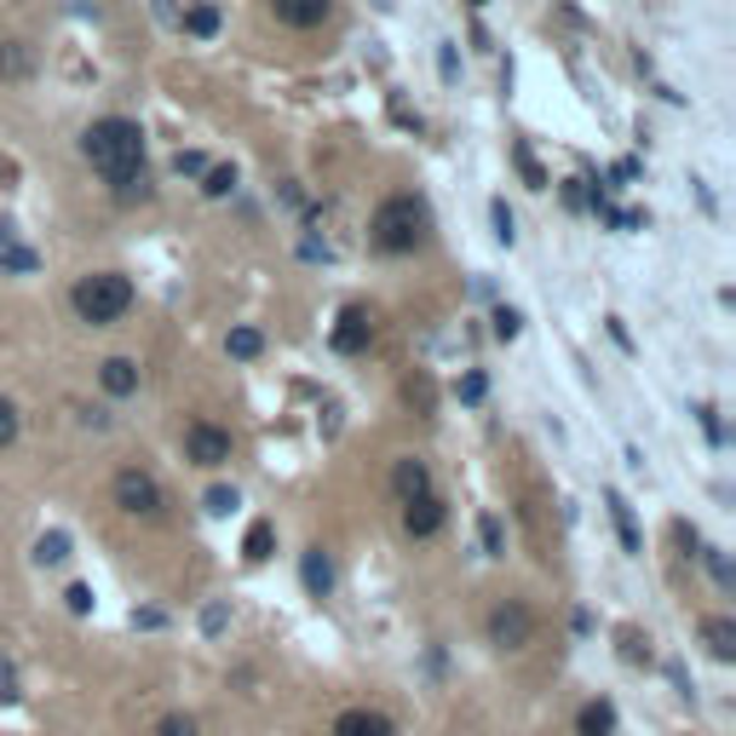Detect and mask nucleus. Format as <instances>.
Segmentation results:
<instances>
[{
  "instance_id": "f257e3e1",
  "label": "nucleus",
  "mask_w": 736,
  "mask_h": 736,
  "mask_svg": "<svg viewBox=\"0 0 736 736\" xmlns=\"http://www.w3.org/2000/svg\"><path fill=\"white\" fill-rule=\"evenodd\" d=\"M81 156H87L110 184L127 179V173H145V127L127 115H105L81 133Z\"/></svg>"
},
{
  "instance_id": "f03ea898",
  "label": "nucleus",
  "mask_w": 736,
  "mask_h": 736,
  "mask_svg": "<svg viewBox=\"0 0 736 736\" xmlns=\"http://www.w3.org/2000/svg\"><path fill=\"white\" fill-rule=\"evenodd\" d=\"M426 236H432V208H426L420 196H385L375 208V219H368V242L392 259L420 254Z\"/></svg>"
},
{
  "instance_id": "7ed1b4c3",
  "label": "nucleus",
  "mask_w": 736,
  "mask_h": 736,
  "mask_svg": "<svg viewBox=\"0 0 736 736\" xmlns=\"http://www.w3.org/2000/svg\"><path fill=\"white\" fill-rule=\"evenodd\" d=\"M75 317L81 322H93V329H110V322H121L133 311V282L121 277V271H93V277H81L75 282Z\"/></svg>"
},
{
  "instance_id": "20e7f679",
  "label": "nucleus",
  "mask_w": 736,
  "mask_h": 736,
  "mask_svg": "<svg viewBox=\"0 0 736 736\" xmlns=\"http://www.w3.org/2000/svg\"><path fill=\"white\" fill-rule=\"evenodd\" d=\"M110 495H115V506L127 518H161V506H168V501H161V483L145 473V466H121L115 483H110Z\"/></svg>"
},
{
  "instance_id": "39448f33",
  "label": "nucleus",
  "mask_w": 736,
  "mask_h": 736,
  "mask_svg": "<svg viewBox=\"0 0 736 736\" xmlns=\"http://www.w3.org/2000/svg\"><path fill=\"white\" fill-rule=\"evenodd\" d=\"M529 639H536V610L524 599H501L489 610V645L495 650H524Z\"/></svg>"
},
{
  "instance_id": "423d86ee",
  "label": "nucleus",
  "mask_w": 736,
  "mask_h": 736,
  "mask_svg": "<svg viewBox=\"0 0 736 736\" xmlns=\"http://www.w3.org/2000/svg\"><path fill=\"white\" fill-rule=\"evenodd\" d=\"M231 432H224V426H213V420H191V426H184V461H191V466H208V473H213V466H224V461H231Z\"/></svg>"
},
{
  "instance_id": "0eeeda50",
  "label": "nucleus",
  "mask_w": 736,
  "mask_h": 736,
  "mask_svg": "<svg viewBox=\"0 0 736 736\" xmlns=\"http://www.w3.org/2000/svg\"><path fill=\"white\" fill-rule=\"evenodd\" d=\"M329 345H334L340 357H363L368 345H375V322H368L363 305H345L340 322H334V334H329Z\"/></svg>"
},
{
  "instance_id": "6e6552de",
  "label": "nucleus",
  "mask_w": 736,
  "mask_h": 736,
  "mask_svg": "<svg viewBox=\"0 0 736 736\" xmlns=\"http://www.w3.org/2000/svg\"><path fill=\"white\" fill-rule=\"evenodd\" d=\"M443 518H449V506H443V495H438V489H426V495L403 501V529H408L415 541H432L438 529H443Z\"/></svg>"
},
{
  "instance_id": "1a4fd4ad",
  "label": "nucleus",
  "mask_w": 736,
  "mask_h": 736,
  "mask_svg": "<svg viewBox=\"0 0 736 736\" xmlns=\"http://www.w3.org/2000/svg\"><path fill=\"white\" fill-rule=\"evenodd\" d=\"M271 12H277V24H289V29H322L334 12V0H271Z\"/></svg>"
},
{
  "instance_id": "9d476101",
  "label": "nucleus",
  "mask_w": 736,
  "mask_h": 736,
  "mask_svg": "<svg viewBox=\"0 0 736 736\" xmlns=\"http://www.w3.org/2000/svg\"><path fill=\"white\" fill-rule=\"evenodd\" d=\"M334 736H397V725L380 708H345L334 720Z\"/></svg>"
},
{
  "instance_id": "9b49d317",
  "label": "nucleus",
  "mask_w": 736,
  "mask_h": 736,
  "mask_svg": "<svg viewBox=\"0 0 736 736\" xmlns=\"http://www.w3.org/2000/svg\"><path fill=\"white\" fill-rule=\"evenodd\" d=\"M426 489H432V466H426L420 455H403L392 466V495L397 501H415V495H426Z\"/></svg>"
},
{
  "instance_id": "f8f14e48",
  "label": "nucleus",
  "mask_w": 736,
  "mask_h": 736,
  "mask_svg": "<svg viewBox=\"0 0 736 736\" xmlns=\"http://www.w3.org/2000/svg\"><path fill=\"white\" fill-rule=\"evenodd\" d=\"M299 576H305V592H311V599H329V592H334V559L322 547H305Z\"/></svg>"
},
{
  "instance_id": "ddd939ff",
  "label": "nucleus",
  "mask_w": 736,
  "mask_h": 736,
  "mask_svg": "<svg viewBox=\"0 0 736 736\" xmlns=\"http://www.w3.org/2000/svg\"><path fill=\"white\" fill-rule=\"evenodd\" d=\"M98 385H105L110 397H133L138 392V363L133 357H105L98 363Z\"/></svg>"
},
{
  "instance_id": "4468645a",
  "label": "nucleus",
  "mask_w": 736,
  "mask_h": 736,
  "mask_svg": "<svg viewBox=\"0 0 736 736\" xmlns=\"http://www.w3.org/2000/svg\"><path fill=\"white\" fill-rule=\"evenodd\" d=\"M702 645L713 662H736V622L731 616H708L702 622Z\"/></svg>"
},
{
  "instance_id": "2eb2a0df",
  "label": "nucleus",
  "mask_w": 736,
  "mask_h": 736,
  "mask_svg": "<svg viewBox=\"0 0 736 736\" xmlns=\"http://www.w3.org/2000/svg\"><path fill=\"white\" fill-rule=\"evenodd\" d=\"M35 75V52L24 40H0V81H29Z\"/></svg>"
},
{
  "instance_id": "dca6fc26",
  "label": "nucleus",
  "mask_w": 736,
  "mask_h": 736,
  "mask_svg": "<svg viewBox=\"0 0 736 736\" xmlns=\"http://www.w3.org/2000/svg\"><path fill=\"white\" fill-rule=\"evenodd\" d=\"M576 736H616V708H610V702H587L576 713Z\"/></svg>"
},
{
  "instance_id": "f3484780",
  "label": "nucleus",
  "mask_w": 736,
  "mask_h": 736,
  "mask_svg": "<svg viewBox=\"0 0 736 736\" xmlns=\"http://www.w3.org/2000/svg\"><path fill=\"white\" fill-rule=\"evenodd\" d=\"M224 352H231L236 363H254V357L265 352V334H259V329H248V322H236V329L224 334Z\"/></svg>"
},
{
  "instance_id": "a211bd4d",
  "label": "nucleus",
  "mask_w": 736,
  "mask_h": 736,
  "mask_svg": "<svg viewBox=\"0 0 736 736\" xmlns=\"http://www.w3.org/2000/svg\"><path fill=\"white\" fill-rule=\"evenodd\" d=\"M184 35H196V40L219 35V7H213V0H196V7L184 12Z\"/></svg>"
},
{
  "instance_id": "6ab92c4d",
  "label": "nucleus",
  "mask_w": 736,
  "mask_h": 736,
  "mask_svg": "<svg viewBox=\"0 0 736 736\" xmlns=\"http://www.w3.org/2000/svg\"><path fill=\"white\" fill-rule=\"evenodd\" d=\"M610 518H616V536H622V547H627V552H645L639 529H633V506H627L622 495H610Z\"/></svg>"
},
{
  "instance_id": "aec40b11",
  "label": "nucleus",
  "mask_w": 736,
  "mask_h": 736,
  "mask_svg": "<svg viewBox=\"0 0 736 736\" xmlns=\"http://www.w3.org/2000/svg\"><path fill=\"white\" fill-rule=\"evenodd\" d=\"M231 191H236V168H231V161H219V168H208V173H201V196L224 201Z\"/></svg>"
},
{
  "instance_id": "412c9836",
  "label": "nucleus",
  "mask_w": 736,
  "mask_h": 736,
  "mask_svg": "<svg viewBox=\"0 0 736 736\" xmlns=\"http://www.w3.org/2000/svg\"><path fill=\"white\" fill-rule=\"evenodd\" d=\"M271 547H277V529L259 518V524L248 529V541H242V552H248V564H265V559H271Z\"/></svg>"
},
{
  "instance_id": "4be33fe9",
  "label": "nucleus",
  "mask_w": 736,
  "mask_h": 736,
  "mask_svg": "<svg viewBox=\"0 0 736 736\" xmlns=\"http://www.w3.org/2000/svg\"><path fill=\"white\" fill-rule=\"evenodd\" d=\"M70 559V536L64 529H47V536L35 541V564H64Z\"/></svg>"
},
{
  "instance_id": "5701e85b",
  "label": "nucleus",
  "mask_w": 736,
  "mask_h": 736,
  "mask_svg": "<svg viewBox=\"0 0 736 736\" xmlns=\"http://www.w3.org/2000/svg\"><path fill=\"white\" fill-rule=\"evenodd\" d=\"M35 265H40V259H35L29 248H17V242H0V271H12V277H29Z\"/></svg>"
},
{
  "instance_id": "b1692460",
  "label": "nucleus",
  "mask_w": 736,
  "mask_h": 736,
  "mask_svg": "<svg viewBox=\"0 0 736 736\" xmlns=\"http://www.w3.org/2000/svg\"><path fill=\"white\" fill-rule=\"evenodd\" d=\"M17 426H24V420H17V403H12V397H0V449H12V443H17Z\"/></svg>"
},
{
  "instance_id": "393cba45",
  "label": "nucleus",
  "mask_w": 736,
  "mask_h": 736,
  "mask_svg": "<svg viewBox=\"0 0 736 736\" xmlns=\"http://www.w3.org/2000/svg\"><path fill=\"white\" fill-rule=\"evenodd\" d=\"M518 329H524V317L513 305H495V340H518Z\"/></svg>"
},
{
  "instance_id": "a878e982",
  "label": "nucleus",
  "mask_w": 736,
  "mask_h": 736,
  "mask_svg": "<svg viewBox=\"0 0 736 736\" xmlns=\"http://www.w3.org/2000/svg\"><path fill=\"white\" fill-rule=\"evenodd\" d=\"M478 536H483V552H489V559H501V552H506V541H501V524L495 518H478Z\"/></svg>"
},
{
  "instance_id": "bb28decb",
  "label": "nucleus",
  "mask_w": 736,
  "mask_h": 736,
  "mask_svg": "<svg viewBox=\"0 0 736 736\" xmlns=\"http://www.w3.org/2000/svg\"><path fill=\"white\" fill-rule=\"evenodd\" d=\"M208 513H213V518H224V513H236V489H224V483H213V489H208Z\"/></svg>"
},
{
  "instance_id": "cd10ccee",
  "label": "nucleus",
  "mask_w": 736,
  "mask_h": 736,
  "mask_svg": "<svg viewBox=\"0 0 736 736\" xmlns=\"http://www.w3.org/2000/svg\"><path fill=\"white\" fill-rule=\"evenodd\" d=\"M156 736H196V720L191 713H168V720L156 725Z\"/></svg>"
},
{
  "instance_id": "c85d7f7f",
  "label": "nucleus",
  "mask_w": 736,
  "mask_h": 736,
  "mask_svg": "<svg viewBox=\"0 0 736 736\" xmlns=\"http://www.w3.org/2000/svg\"><path fill=\"white\" fill-rule=\"evenodd\" d=\"M489 219H495V236H501V242L518 236V231H513V208H506V201H489Z\"/></svg>"
},
{
  "instance_id": "c756f323",
  "label": "nucleus",
  "mask_w": 736,
  "mask_h": 736,
  "mask_svg": "<svg viewBox=\"0 0 736 736\" xmlns=\"http://www.w3.org/2000/svg\"><path fill=\"white\" fill-rule=\"evenodd\" d=\"M513 156H518V168H524V179L536 184V191H547V173L536 168V156H529V145H513Z\"/></svg>"
},
{
  "instance_id": "7c9ffc66",
  "label": "nucleus",
  "mask_w": 736,
  "mask_h": 736,
  "mask_svg": "<svg viewBox=\"0 0 736 736\" xmlns=\"http://www.w3.org/2000/svg\"><path fill=\"white\" fill-rule=\"evenodd\" d=\"M173 168H179L184 179H201V173H208V156H201V150H179Z\"/></svg>"
},
{
  "instance_id": "2f4dec72",
  "label": "nucleus",
  "mask_w": 736,
  "mask_h": 736,
  "mask_svg": "<svg viewBox=\"0 0 736 736\" xmlns=\"http://www.w3.org/2000/svg\"><path fill=\"white\" fill-rule=\"evenodd\" d=\"M483 392H489V380H483V375H466V380H461V403H473V408H478V403H483Z\"/></svg>"
},
{
  "instance_id": "473e14b6",
  "label": "nucleus",
  "mask_w": 736,
  "mask_h": 736,
  "mask_svg": "<svg viewBox=\"0 0 736 736\" xmlns=\"http://www.w3.org/2000/svg\"><path fill=\"white\" fill-rule=\"evenodd\" d=\"M0 702H17V673H12V662H0Z\"/></svg>"
},
{
  "instance_id": "72a5a7b5",
  "label": "nucleus",
  "mask_w": 736,
  "mask_h": 736,
  "mask_svg": "<svg viewBox=\"0 0 736 736\" xmlns=\"http://www.w3.org/2000/svg\"><path fill=\"white\" fill-rule=\"evenodd\" d=\"M64 599H70V610H75V616H87V610H93V592H87V587H70Z\"/></svg>"
},
{
  "instance_id": "f704fd0d",
  "label": "nucleus",
  "mask_w": 736,
  "mask_h": 736,
  "mask_svg": "<svg viewBox=\"0 0 736 736\" xmlns=\"http://www.w3.org/2000/svg\"><path fill=\"white\" fill-rule=\"evenodd\" d=\"M438 70H443V81H455V70H461V64H455V47L438 52Z\"/></svg>"
},
{
  "instance_id": "c9c22d12",
  "label": "nucleus",
  "mask_w": 736,
  "mask_h": 736,
  "mask_svg": "<svg viewBox=\"0 0 736 736\" xmlns=\"http://www.w3.org/2000/svg\"><path fill=\"white\" fill-rule=\"evenodd\" d=\"M708 569H713V576H720V581H725V587H731V564H725V559H720V552H708Z\"/></svg>"
},
{
  "instance_id": "e433bc0d",
  "label": "nucleus",
  "mask_w": 736,
  "mask_h": 736,
  "mask_svg": "<svg viewBox=\"0 0 736 736\" xmlns=\"http://www.w3.org/2000/svg\"><path fill=\"white\" fill-rule=\"evenodd\" d=\"M0 242H12V224L7 219H0Z\"/></svg>"
}]
</instances>
